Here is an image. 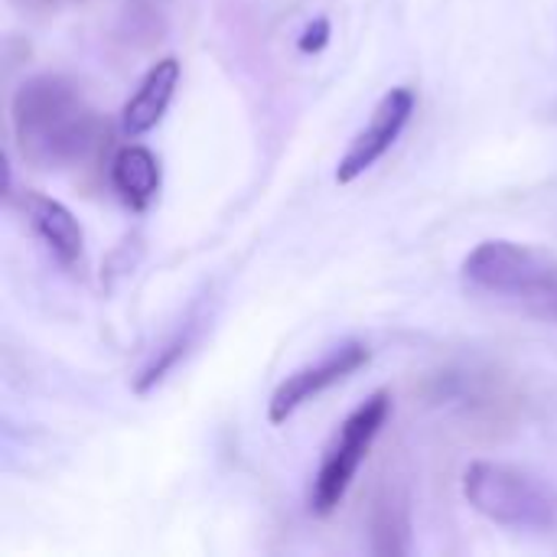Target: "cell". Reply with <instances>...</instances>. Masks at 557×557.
I'll return each instance as SVG.
<instances>
[{"label": "cell", "instance_id": "cell-12", "mask_svg": "<svg viewBox=\"0 0 557 557\" xmlns=\"http://www.w3.org/2000/svg\"><path fill=\"white\" fill-rule=\"evenodd\" d=\"M330 39V23L326 20H317L304 29V39H300V49L304 52H320Z\"/></svg>", "mask_w": 557, "mask_h": 557}, {"label": "cell", "instance_id": "cell-3", "mask_svg": "<svg viewBox=\"0 0 557 557\" xmlns=\"http://www.w3.org/2000/svg\"><path fill=\"white\" fill-rule=\"evenodd\" d=\"M467 503L490 522L516 532H555L557 493L529 470L476 460L463 473Z\"/></svg>", "mask_w": 557, "mask_h": 557}, {"label": "cell", "instance_id": "cell-1", "mask_svg": "<svg viewBox=\"0 0 557 557\" xmlns=\"http://www.w3.org/2000/svg\"><path fill=\"white\" fill-rule=\"evenodd\" d=\"M20 157L36 170H69L95 160L108 147V121L65 75L26 78L10 104Z\"/></svg>", "mask_w": 557, "mask_h": 557}, {"label": "cell", "instance_id": "cell-8", "mask_svg": "<svg viewBox=\"0 0 557 557\" xmlns=\"http://www.w3.org/2000/svg\"><path fill=\"white\" fill-rule=\"evenodd\" d=\"M180 75H183V65H180L176 55H166V59L150 65V72L144 75L140 88L131 95V101L121 111V124H124V131L131 137L147 134V131H153L163 121V114H166V108H170V101L176 95Z\"/></svg>", "mask_w": 557, "mask_h": 557}, {"label": "cell", "instance_id": "cell-10", "mask_svg": "<svg viewBox=\"0 0 557 557\" xmlns=\"http://www.w3.org/2000/svg\"><path fill=\"white\" fill-rule=\"evenodd\" d=\"M372 552L375 555H408L411 552V512L398 490H382L369 516Z\"/></svg>", "mask_w": 557, "mask_h": 557}, {"label": "cell", "instance_id": "cell-5", "mask_svg": "<svg viewBox=\"0 0 557 557\" xmlns=\"http://www.w3.org/2000/svg\"><path fill=\"white\" fill-rule=\"evenodd\" d=\"M369 359H372L369 346L359 343V339H349V343L330 349L320 362L297 369L294 375H287L274 388V395L268 401V421L271 424H287V418H294L307 401H313L326 388H333V385L346 382L349 375H356L362 366H369Z\"/></svg>", "mask_w": 557, "mask_h": 557}, {"label": "cell", "instance_id": "cell-4", "mask_svg": "<svg viewBox=\"0 0 557 557\" xmlns=\"http://www.w3.org/2000/svg\"><path fill=\"white\" fill-rule=\"evenodd\" d=\"M392 418V395L388 392H375L372 398H366L339 428L336 441L330 444L313 486H310V509L313 516H333L339 509V503L346 499L362 460L369 457L375 437L382 434V428Z\"/></svg>", "mask_w": 557, "mask_h": 557}, {"label": "cell", "instance_id": "cell-7", "mask_svg": "<svg viewBox=\"0 0 557 557\" xmlns=\"http://www.w3.org/2000/svg\"><path fill=\"white\" fill-rule=\"evenodd\" d=\"M20 212L26 215L29 228L39 235V242L52 251V258L65 268L82 261L85 251V232L78 219L55 199L42 193H23L20 196Z\"/></svg>", "mask_w": 557, "mask_h": 557}, {"label": "cell", "instance_id": "cell-2", "mask_svg": "<svg viewBox=\"0 0 557 557\" xmlns=\"http://www.w3.org/2000/svg\"><path fill=\"white\" fill-rule=\"evenodd\" d=\"M460 274L473 294L493 297L557 330V258L552 251L493 238L467 255Z\"/></svg>", "mask_w": 557, "mask_h": 557}, {"label": "cell", "instance_id": "cell-6", "mask_svg": "<svg viewBox=\"0 0 557 557\" xmlns=\"http://www.w3.org/2000/svg\"><path fill=\"white\" fill-rule=\"evenodd\" d=\"M414 108H418L414 88H408V85L392 88V91L379 101V108L372 111L369 124L356 134V140L349 144V150L343 153V160H339V166H336V183H339V186H349V183H356L366 170H372V166L392 150V144L401 137V131L408 127Z\"/></svg>", "mask_w": 557, "mask_h": 557}, {"label": "cell", "instance_id": "cell-11", "mask_svg": "<svg viewBox=\"0 0 557 557\" xmlns=\"http://www.w3.org/2000/svg\"><path fill=\"white\" fill-rule=\"evenodd\" d=\"M193 339H196V333H193V326H186L183 333H176L157 356H153V362H147L144 369H140V375L134 379V392L137 395H147L153 385H160L163 379H166V372L170 369H176V362L189 352V346H193Z\"/></svg>", "mask_w": 557, "mask_h": 557}, {"label": "cell", "instance_id": "cell-9", "mask_svg": "<svg viewBox=\"0 0 557 557\" xmlns=\"http://www.w3.org/2000/svg\"><path fill=\"white\" fill-rule=\"evenodd\" d=\"M160 160L144 144H127L111 160V186L114 193L137 212H144L160 193Z\"/></svg>", "mask_w": 557, "mask_h": 557}]
</instances>
